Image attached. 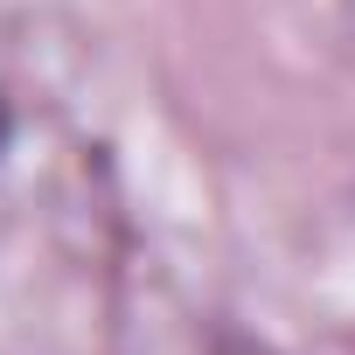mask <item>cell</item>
<instances>
[{
	"label": "cell",
	"mask_w": 355,
	"mask_h": 355,
	"mask_svg": "<svg viewBox=\"0 0 355 355\" xmlns=\"http://www.w3.org/2000/svg\"><path fill=\"white\" fill-rule=\"evenodd\" d=\"M8 146H15V98L0 91V160H8Z\"/></svg>",
	"instance_id": "obj_1"
}]
</instances>
